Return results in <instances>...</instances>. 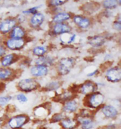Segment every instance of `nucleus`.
Segmentation results:
<instances>
[{"label":"nucleus","instance_id":"f257e3e1","mask_svg":"<svg viewBox=\"0 0 121 129\" xmlns=\"http://www.w3.org/2000/svg\"><path fill=\"white\" fill-rule=\"evenodd\" d=\"M105 96L100 92L96 91L90 94L86 95L83 99L84 106L89 109L97 111L104 105Z\"/></svg>","mask_w":121,"mask_h":129},{"label":"nucleus","instance_id":"f03ea898","mask_svg":"<svg viewBox=\"0 0 121 129\" xmlns=\"http://www.w3.org/2000/svg\"><path fill=\"white\" fill-rule=\"evenodd\" d=\"M30 121V117L27 114H19L8 117L5 124L10 129H23Z\"/></svg>","mask_w":121,"mask_h":129},{"label":"nucleus","instance_id":"7ed1b4c3","mask_svg":"<svg viewBox=\"0 0 121 129\" xmlns=\"http://www.w3.org/2000/svg\"><path fill=\"white\" fill-rule=\"evenodd\" d=\"M75 64V60L73 58H63L59 61L58 72L59 75L64 76L69 73Z\"/></svg>","mask_w":121,"mask_h":129},{"label":"nucleus","instance_id":"20e7f679","mask_svg":"<svg viewBox=\"0 0 121 129\" xmlns=\"http://www.w3.org/2000/svg\"><path fill=\"white\" fill-rule=\"evenodd\" d=\"M40 87V84L33 78L21 80L18 84V88L19 90L26 93L36 90Z\"/></svg>","mask_w":121,"mask_h":129},{"label":"nucleus","instance_id":"39448f33","mask_svg":"<svg viewBox=\"0 0 121 129\" xmlns=\"http://www.w3.org/2000/svg\"><path fill=\"white\" fill-rule=\"evenodd\" d=\"M98 111L101 112L104 117L109 120H114L116 119L119 114L117 108L110 105L104 104Z\"/></svg>","mask_w":121,"mask_h":129},{"label":"nucleus","instance_id":"423d86ee","mask_svg":"<svg viewBox=\"0 0 121 129\" xmlns=\"http://www.w3.org/2000/svg\"><path fill=\"white\" fill-rule=\"evenodd\" d=\"M97 89V84L90 80H87L83 83L80 85L79 93L86 95L94 93Z\"/></svg>","mask_w":121,"mask_h":129},{"label":"nucleus","instance_id":"0eeeda50","mask_svg":"<svg viewBox=\"0 0 121 129\" xmlns=\"http://www.w3.org/2000/svg\"><path fill=\"white\" fill-rule=\"evenodd\" d=\"M62 129H76L79 127V121L75 117L66 116L59 123Z\"/></svg>","mask_w":121,"mask_h":129},{"label":"nucleus","instance_id":"6e6552de","mask_svg":"<svg viewBox=\"0 0 121 129\" xmlns=\"http://www.w3.org/2000/svg\"><path fill=\"white\" fill-rule=\"evenodd\" d=\"M107 80L111 82H119L121 80V68L118 66H115L109 69L106 73Z\"/></svg>","mask_w":121,"mask_h":129},{"label":"nucleus","instance_id":"1a4fd4ad","mask_svg":"<svg viewBox=\"0 0 121 129\" xmlns=\"http://www.w3.org/2000/svg\"><path fill=\"white\" fill-rule=\"evenodd\" d=\"M79 103L75 99L70 100L64 103L62 107V112L65 114H74L77 112L79 109Z\"/></svg>","mask_w":121,"mask_h":129},{"label":"nucleus","instance_id":"9d476101","mask_svg":"<svg viewBox=\"0 0 121 129\" xmlns=\"http://www.w3.org/2000/svg\"><path fill=\"white\" fill-rule=\"evenodd\" d=\"M76 118L79 122L80 129H94L96 125L95 117Z\"/></svg>","mask_w":121,"mask_h":129},{"label":"nucleus","instance_id":"9b49d317","mask_svg":"<svg viewBox=\"0 0 121 129\" xmlns=\"http://www.w3.org/2000/svg\"><path fill=\"white\" fill-rule=\"evenodd\" d=\"M77 95L73 94L69 91H64L61 94L55 95L53 98V101L55 102L60 103L64 104V103L73 99H76Z\"/></svg>","mask_w":121,"mask_h":129},{"label":"nucleus","instance_id":"f8f14e48","mask_svg":"<svg viewBox=\"0 0 121 129\" xmlns=\"http://www.w3.org/2000/svg\"><path fill=\"white\" fill-rule=\"evenodd\" d=\"M25 44L23 38H11L6 42L8 48L12 50H19L22 49Z\"/></svg>","mask_w":121,"mask_h":129},{"label":"nucleus","instance_id":"ddd939ff","mask_svg":"<svg viewBox=\"0 0 121 129\" xmlns=\"http://www.w3.org/2000/svg\"><path fill=\"white\" fill-rule=\"evenodd\" d=\"M72 27L65 23H57L53 27L52 33L55 35L69 33L72 31Z\"/></svg>","mask_w":121,"mask_h":129},{"label":"nucleus","instance_id":"4468645a","mask_svg":"<svg viewBox=\"0 0 121 129\" xmlns=\"http://www.w3.org/2000/svg\"><path fill=\"white\" fill-rule=\"evenodd\" d=\"M48 72L47 67L43 65H36L30 69V73L32 75L37 77L45 76L48 74Z\"/></svg>","mask_w":121,"mask_h":129},{"label":"nucleus","instance_id":"2eb2a0df","mask_svg":"<svg viewBox=\"0 0 121 129\" xmlns=\"http://www.w3.org/2000/svg\"><path fill=\"white\" fill-rule=\"evenodd\" d=\"M73 21L78 27L83 29L87 28L90 25V19L81 16H75L73 17Z\"/></svg>","mask_w":121,"mask_h":129},{"label":"nucleus","instance_id":"dca6fc26","mask_svg":"<svg viewBox=\"0 0 121 129\" xmlns=\"http://www.w3.org/2000/svg\"><path fill=\"white\" fill-rule=\"evenodd\" d=\"M16 24V21L14 19L5 20L0 24V31L4 33H6L12 29Z\"/></svg>","mask_w":121,"mask_h":129},{"label":"nucleus","instance_id":"f3484780","mask_svg":"<svg viewBox=\"0 0 121 129\" xmlns=\"http://www.w3.org/2000/svg\"><path fill=\"white\" fill-rule=\"evenodd\" d=\"M106 42L105 38L101 36L97 35L88 38V43L94 48L102 46Z\"/></svg>","mask_w":121,"mask_h":129},{"label":"nucleus","instance_id":"a211bd4d","mask_svg":"<svg viewBox=\"0 0 121 129\" xmlns=\"http://www.w3.org/2000/svg\"><path fill=\"white\" fill-rule=\"evenodd\" d=\"M45 19V16L41 13L38 12L34 14L30 19L31 26L33 28H38L40 27Z\"/></svg>","mask_w":121,"mask_h":129},{"label":"nucleus","instance_id":"6ab92c4d","mask_svg":"<svg viewBox=\"0 0 121 129\" xmlns=\"http://www.w3.org/2000/svg\"><path fill=\"white\" fill-rule=\"evenodd\" d=\"M19 59V55L12 53L8 54L3 57L1 60V63L4 67H7L18 61Z\"/></svg>","mask_w":121,"mask_h":129},{"label":"nucleus","instance_id":"aec40b11","mask_svg":"<svg viewBox=\"0 0 121 129\" xmlns=\"http://www.w3.org/2000/svg\"><path fill=\"white\" fill-rule=\"evenodd\" d=\"M16 76L14 71L11 69H0V80H9L14 79Z\"/></svg>","mask_w":121,"mask_h":129},{"label":"nucleus","instance_id":"412c9836","mask_svg":"<svg viewBox=\"0 0 121 129\" xmlns=\"http://www.w3.org/2000/svg\"><path fill=\"white\" fill-rule=\"evenodd\" d=\"M54 60L53 57L50 56H42L38 57L36 60V65H43L45 66H52L53 64Z\"/></svg>","mask_w":121,"mask_h":129},{"label":"nucleus","instance_id":"4be33fe9","mask_svg":"<svg viewBox=\"0 0 121 129\" xmlns=\"http://www.w3.org/2000/svg\"><path fill=\"white\" fill-rule=\"evenodd\" d=\"M72 17V14L66 12H59L54 16L53 18V23H63L65 21L70 19Z\"/></svg>","mask_w":121,"mask_h":129},{"label":"nucleus","instance_id":"5701e85b","mask_svg":"<svg viewBox=\"0 0 121 129\" xmlns=\"http://www.w3.org/2000/svg\"><path fill=\"white\" fill-rule=\"evenodd\" d=\"M63 82L60 81H54L50 82L45 85V87H42V91L48 92L56 90L62 86Z\"/></svg>","mask_w":121,"mask_h":129},{"label":"nucleus","instance_id":"b1692460","mask_svg":"<svg viewBox=\"0 0 121 129\" xmlns=\"http://www.w3.org/2000/svg\"><path fill=\"white\" fill-rule=\"evenodd\" d=\"M100 4L95 2H90L84 4L82 6V11L87 12V13H92L97 11L100 8Z\"/></svg>","mask_w":121,"mask_h":129},{"label":"nucleus","instance_id":"393cba45","mask_svg":"<svg viewBox=\"0 0 121 129\" xmlns=\"http://www.w3.org/2000/svg\"><path fill=\"white\" fill-rule=\"evenodd\" d=\"M25 35V31L22 27H15L12 30L10 34L11 38H22Z\"/></svg>","mask_w":121,"mask_h":129},{"label":"nucleus","instance_id":"a878e982","mask_svg":"<svg viewBox=\"0 0 121 129\" xmlns=\"http://www.w3.org/2000/svg\"><path fill=\"white\" fill-rule=\"evenodd\" d=\"M66 116V114L62 112L60 113H56L52 115V116L49 119V121L51 123H59Z\"/></svg>","mask_w":121,"mask_h":129},{"label":"nucleus","instance_id":"bb28decb","mask_svg":"<svg viewBox=\"0 0 121 129\" xmlns=\"http://www.w3.org/2000/svg\"><path fill=\"white\" fill-rule=\"evenodd\" d=\"M103 6L106 9H113L116 8L119 4V1L107 0L104 1L103 3Z\"/></svg>","mask_w":121,"mask_h":129},{"label":"nucleus","instance_id":"cd10ccee","mask_svg":"<svg viewBox=\"0 0 121 129\" xmlns=\"http://www.w3.org/2000/svg\"><path fill=\"white\" fill-rule=\"evenodd\" d=\"M47 50L45 47L42 46H36L33 49V53L37 56H42L44 55Z\"/></svg>","mask_w":121,"mask_h":129},{"label":"nucleus","instance_id":"c85d7f7f","mask_svg":"<svg viewBox=\"0 0 121 129\" xmlns=\"http://www.w3.org/2000/svg\"><path fill=\"white\" fill-rule=\"evenodd\" d=\"M12 99L11 95H7L0 97V107H3L6 106Z\"/></svg>","mask_w":121,"mask_h":129},{"label":"nucleus","instance_id":"c756f323","mask_svg":"<svg viewBox=\"0 0 121 129\" xmlns=\"http://www.w3.org/2000/svg\"><path fill=\"white\" fill-rule=\"evenodd\" d=\"M68 1H50L47 2L48 6L50 7H56L62 5L67 2Z\"/></svg>","mask_w":121,"mask_h":129},{"label":"nucleus","instance_id":"7c9ffc66","mask_svg":"<svg viewBox=\"0 0 121 129\" xmlns=\"http://www.w3.org/2000/svg\"><path fill=\"white\" fill-rule=\"evenodd\" d=\"M41 6V5H39L38 6H35L32 8H30L27 10L24 11L22 12L24 14H35L37 13H38V8H40Z\"/></svg>","mask_w":121,"mask_h":129},{"label":"nucleus","instance_id":"2f4dec72","mask_svg":"<svg viewBox=\"0 0 121 129\" xmlns=\"http://www.w3.org/2000/svg\"><path fill=\"white\" fill-rule=\"evenodd\" d=\"M17 100L19 101V102L21 104H24L25 103L27 102L28 101V99L26 96L23 94H19L18 95H17L16 96Z\"/></svg>","mask_w":121,"mask_h":129},{"label":"nucleus","instance_id":"473e14b6","mask_svg":"<svg viewBox=\"0 0 121 129\" xmlns=\"http://www.w3.org/2000/svg\"><path fill=\"white\" fill-rule=\"evenodd\" d=\"M113 63V61H106L105 62L102 63L100 66V69L103 72H105L106 70L109 68L112 65Z\"/></svg>","mask_w":121,"mask_h":129},{"label":"nucleus","instance_id":"72a5a7b5","mask_svg":"<svg viewBox=\"0 0 121 129\" xmlns=\"http://www.w3.org/2000/svg\"><path fill=\"white\" fill-rule=\"evenodd\" d=\"M113 28L117 30L120 31L121 29V18L119 17V19H117V20L115 21L113 23Z\"/></svg>","mask_w":121,"mask_h":129},{"label":"nucleus","instance_id":"f704fd0d","mask_svg":"<svg viewBox=\"0 0 121 129\" xmlns=\"http://www.w3.org/2000/svg\"><path fill=\"white\" fill-rule=\"evenodd\" d=\"M8 117H7L6 114H0V129H1L5 123Z\"/></svg>","mask_w":121,"mask_h":129},{"label":"nucleus","instance_id":"c9c22d12","mask_svg":"<svg viewBox=\"0 0 121 129\" xmlns=\"http://www.w3.org/2000/svg\"><path fill=\"white\" fill-rule=\"evenodd\" d=\"M105 129H118V125L115 123H109L103 126Z\"/></svg>","mask_w":121,"mask_h":129},{"label":"nucleus","instance_id":"e433bc0d","mask_svg":"<svg viewBox=\"0 0 121 129\" xmlns=\"http://www.w3.org/2000/svg\"><path fill=\"white\" fill-rule=\"evenodd\" d=\"M99 72L98 69H97V70H96L94 71L88 73V74H87V76H88V77H92V76H95V75H97L98 74Z\"/></svg>","mask_w":121,"mask_h":129},{"label":"nucleus","instance_id":"4c0bfd02","mask_svg":"<svg viewBox=\"0 0 121 129\" xmlns=\"http://www.w3.org/2000/svg\"><path fill=\"white\" fill-rule=\"evenodd\" d=\"M6 53V49L3 46L0 45V56H3Z\"/></svg>","mask_w":121,"mask_h":129},{"label":"nucleus","instance_id":"58836bf2","mask_svg":"<svg viewBox=\"0 0 121 129\" xmlns=\"http://www.w3.org/2000/svg\"><path fill=\"white\" fill-rule=\"evenodd\" d=\"M76 38V35L75 34L72 35V36L69 38V40L67 42V43L68 44L72 43V42H73L75 40Z\"/></svg>","mask_w":121,"mask_h":129},{"label":"nucleus","instance_id":"ea45409f","mask_svg":"<svg viewBox=\"0 0 121 129\" xmlns=\"http://www.w3.org/2000/svg\"><path fill=\"white\" fill-rule=\"evenodd\" d=\"M5 85L4 84H3L2 82H0V91H3V90H4V89L5 88Z\"/></svg>","mask_w":121,"mask_h":129},{"label":"nucleus","instance_id":"a19ab883","mask_svg":"<svg viewBox=\"0 0 121 129\" xmlns=\"http://www.w3.org/2000/svg\"><path fill=\"white\" fill-rule=\"evenodd\" d=\"M85 59H87V60H86V61H89V62H92L94 60V59L93 58H91L90 59V58H89V57H85Z\"/></svg>","mask_w":121,"mask_h":129},{"label":"nucleus","instance_id":"79ce46f5","mask_svg":"<svg viewBox=\"0 0 121 129\" xmlns=\"http://www.w3.org/2000/svg\"><path fill=\"white\" fill-rule=\"evenodd\" d=\"M46 129L45 128H43V127H41V128H37V129Z\"/></svg>","mask_w":121,"mask_h":129},{"label":"nucleus","instance_id":"37998d69","mask_svg":"<svg viewBox=\"0 0 121 129\" xmlns=\"http://www.w3.org/2000/svg\"><path fill=\"white\" fill-rule=\"evenodd\" d=\"M105 129L103 127H101V128H98V129Z\"/></svg>","mask_w":121,"mask_h":129}]
</instances>
